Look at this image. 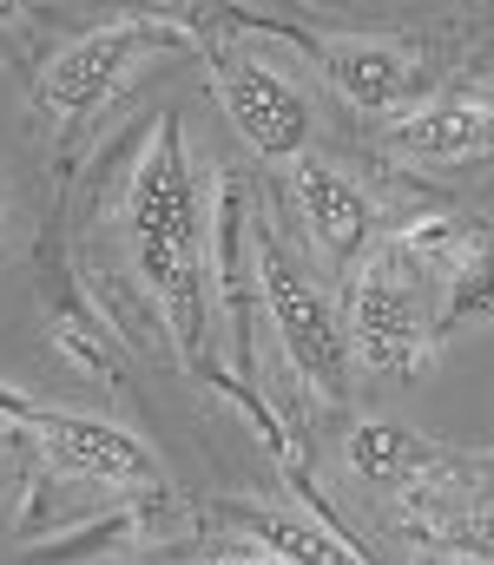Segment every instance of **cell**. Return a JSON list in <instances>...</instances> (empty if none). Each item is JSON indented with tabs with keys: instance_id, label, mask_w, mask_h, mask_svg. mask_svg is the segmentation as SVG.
I'll use <instances>...</instances> for the list:
<instances>
[{
	"instance_id": "5b68a950",
	"label": "cell",
	"mask_w": 494,
	"mask_h": 565,
	"mask_svg": "<svg viewBox=\"0 0 494 565\" xmlns=\"http://www.w3.org/2000/svg\"><path fill=\"white\" fill-rule=\"evenodd\" d=\"M13 422L27 427V440L66 473V480H93V487H159L165 467L159 454L119 422L99 415H53V408H13Z\"/></svg>"
},
{
	"instance_id": "ba28073f",
	"label": "cell",
	"mask_w": 494,
	"mask_h": 565,
	"mask_svg": "<svg viewBox=\"0 0 494 565\" xmlns=\"http://www.w3.org/2000/svg\"><path fill=\"white\" fill-rule=\"evenodd\" d=\"M324 66L356 113H409V99L422 93V60L396 40H329Z\"/></svg>"
},
{
	"instance_id": "6da1fadb",
	"label": "cell",
	"mask_w": 494,
	"mask_h": 565,
	"mask_svg": "<svg viewBox=\"0 0 494 565\" xmlns=\"http://www.w3.org/2000/svg\"><path fill=\"white\" fill-rule=\"evenodd\" d=\"M126 237H133V270L146 282V296L159 302L165 329L178 335V349L191 362H204V289H211V231H204V198L191 178V151L178 119H165L139 171H133V198H126Z\"/></svg>"
},
{
	"instance_id": "7c38bea8",
	"label": "cell",
	"mask_w": 494,
	"mask_h": 565,
	"mask_svg": "<svg viewBox=\"0 0 494 565\" xmlns=\"http://www.w3.org/2000/svg\"><path fill=\"white\" fill-rule=\"evenodd\" d=\"M475 322H494V244H475L462 257V270L442 282V302H435V335H455Z\"/></svg>"
},
{
	"instance_id": "7a4b0ae2",
	"label": "cell",
	"mask_w": 494,
	"mask_h": 565,
	"mask_svg": "<svg viewBox=\"0 0 494 565\" xmlns=\"http://www.w3.org/2000/svg\"><path fill=\"white\" fill-rule=\"evenodd\" d=\"M442 282L429 277L396 237L376 244L356 270V289H349V349H356V369L369 375H389V382H409L422 375V362L435 355V296Z\"/></svg>"
},
{
	"instance_id": "3957f363",
	"label": "cell",
	"mask_w": 494,
	"mask_h": 565,
	"mask_svg": "<svg viewBox=\"0 0 494 565\" xmlns=\"http://www.w3.org/2000/svg\"><path fill=\"white\" fill-rule=\"evenodd\" d=\"M257 289H264L271 329H277L291 369L311 382V395L343 402V395H349V375H356L349 322L336 316V302L324 296V282L311 277L271 231H257Z\"/></svg>"
},
{
	"instance_id": "8fae6325",
	"label": "cell",
	"mask_w": 494,
	"mask_h": 565,
	"mask_svg": "<svg viewBox=\"0 0 494 565\" xmlns=\"http://www.w3.org/2000/svg\"><path fill=\"white\" fill-rule=\"evenodd\" d=\"M244 526L257 533V546H271V559L284 565H362L336 533L297 520V513H244Z\"/></svg>"
},
{
	"instance_id": "9c48e42d",
	"label": "cell",
	"mask_w": 494,
	"mask_h": 565,
	"mask_svg": "<svg viewBox=\"0 0 494 565\" xmlns=\"http://www.w3.org/2000/svg\"><path fill=\"white\" fill-rule=\"evenodd\" d=\"M389 145L396 151H409V158H422V164H455V158H482L494 151V99H469V93H455V99H422V106H409L396 126H389Z\"/></svg>"
},
{
	"instance_id": "e0dca14e",
	"label": "cell",
	"mask_w": 494,
	"mask_h": 565,
	"mask_svg": "<svg viewBox=\"0 0 494 565\" xmlns=\"http://www.w3.org/2000/svg\"><path fill=\"white\" fill-rule=\"evenodd\" d=\"M13 7H20V0H0V20H7V13H13Z\"/></svg>"
},
{
	"instance_id": "8992f818",
	"label": "cell",
	"mask_w": 494,
	"mask_h": 565,
	"mask_svg": "<svg viewBox=\"0 0 494 565\" xmlns=\"http://www.w3.org/2000/svg\"><path fill=\"white\" fill-rule=\"evenodd\" d=\"M146 40H153V33H146L139 20H119V26L80 33L73 46H60V53L46 60V73H40V106H46V119H53V126H86V119L126 86V73L139 66Z\"/></svg>"
},
{
	"instance_id": "30bf717a",
	"label": "cell",
	"mask_w": 494,
	"mask_h": 565,
	"mask_svg": "<svg viewBox=\"0 0 494 565\" xmlns=\"http://www.w3.org/2000/svg\"><path fill=\"white\" fill-rule=\"evenodd\" d=\"M429 454H435V447L416 440L402 422H356L349 427V467H356L362 480H376V487H402Z\"/></svg>"
},
{
	"instance_id": "277c9868",
	"label": "cell",
	"mask_w": 494,
	"mask_h": 565,
	"mask_svg": "<svg viewBox=\"0 0 494 565\" xmlns=\"http://www.w3.org/2000/svg\"><path fill=\"white\" fill-rule=\"evenodd\" d=\"M211 93H218L224 119L238 126V139L251 145L257 158H271V164L304 158V145H311V99H304V86L291 73H277L271 60L231 46L211 66Z\"/></svg>"
},
{
	"instance_id": "52a82bcc",
	"label": "cell",
	"mask_w": 494,
	"mask_h": 565,
	"mask_svg": "<svg viewBox=\"0 0 494 565\" xmlns=\"http://www.w3.org/2000/svg\"><path fill=\"white\" fill-rule=\"evenodd\" d=\"M291 191H297V211H304V231L311 244L324 250V264H349L362 244H369V198L349 171H336L329 158H291Z\"/></svg>"
},
{
	"instance_id": "9a60e30c",
	"label": "cell",
	"mask_w": 494,
	"mask_h": 565,
	"mask_svg": "<svg viewBox=\"0 0 494 565\" xmlns=\"http://www.w3.org/2000/svg\"><path fill=\"white\" fill-rule=\"evenodd\" d=\"M53 349H60L66 362H80V369H86L93 382H106V375H113V362H106V355L93 349V335H86V329H80L73 316H60V322H53Z\"/></svg>"
},
{
	"instance_id": "5bb4252c",
	"label": "cell",
	"mask_w": 494,
	"mask_h": 565,
	"mask_svg": "<svg viewBox=\"0 0 494 565\" xmlns=\"http://www.w3.org/2000/svg\"><path fill=\"white\" fill-rule=\"evenodd\" d=\"M422 540L442 546L449 559L494 565V500L488 507H475V513H462V520H449V526H435V533H422Z\"/></svg>"
},
{
	"instance_id": "2e32d148",
	"label": "cell",
	"mask_w": 494,
	"mask_h": 565,
	"mask_svg": "<svg viewBox=\"0 0 494 565\" xmlns=\"http://www.w3.org/2000/svg\"><path fill=\"white\" fill-rule=\"evenodd\" d=\"M218 565H284V559H218Z\"/></svg>"
},
{
	"instance_id": "4fadbf2b",
	"label": "cell",
	"mask_w": 494,
	"mask_h": 565,
	"mask_svg": "<svg viewBox=\"0 0 494 565\" xmlns=\"http://www.w3.org/2000/svg\"><path fill=\"white\" fill-rule=\"evenodd\" d=\"M396 244H402L435 282H449L455 270H462V257L475 250V237H469L462 217H416L409 231H396Z\"/></svg>"
}]
</instances>
